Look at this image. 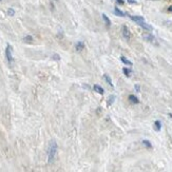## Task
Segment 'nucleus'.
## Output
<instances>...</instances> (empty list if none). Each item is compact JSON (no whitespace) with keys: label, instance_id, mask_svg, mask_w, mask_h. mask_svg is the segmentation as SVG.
<instances>
[{"label":"nucleus","instance_id":"nucleus-1","mask_svg":"<svg viewBox=\"0 0 172 172\" xmlns=\"http://www.w3.org/2000/svg\"><path fill=\"white\" fill-rule=\"evenodd\" d=\"M57 149H58L57 143L55 140H51L49 145V149H48V163L49 164L54 161L56 157V153H57Z\"/></svg>","mask_w":172,"mask_h":172},{"label":"nucleus","instance_id":"nucleus-2","mask_svg":"<svg viewBox=\"0 0 172 172\" xmlns=\"http://www.w3.org/2000/svg\"><path fill=\"white\" fill-rule=\"evenodd\" d=\"M5 58L9 61V63H13V49L11 45H7V48H5Z\"/></svg>","mask_w":172,"mask_h":172},{"label":"nucleus","instance_id":"nucleus-3","mask_svg":"<svg viewBox=\"0 0 172 172\" xmlns=\"http://www.w3.org/2000/svg\"><path fill=\"white\" fill-rule=\"evenodd\" d=\"M121 33H123L124 38L127 39V40H129V39L131 38V33H130L127 26H123V28H121Z\"/></svg>","mask_w":172,"mask_h":172},{"label":"nucleus","instance_id":"nucleus-4","mask_svg":"<svg viewBox=\"0 0 172 172\" xmlns=\"http://www.w3.org/2000/svg\"><path fill=\"white\" fill-rule=\"evenodd\" d=\"M143 37H144V39H146L147 41H150V42H154V40H155V37L153 36L152 34H149V33L143 34Z\"/></svg>","mask_w":172,"mask_h":172},{"label":"nucleus","instance_id":"nucleus-5","mask_svg":"<svg viewBox=\"0 0 172 172\" xmlns=\"http://www.w3.org/2000/svg\"><path fill=\"white\" fill-rule=\"evenodd\" d=\"M130 18H131L132 20H133L134 22H136V23H140V22L145 21V18L142 17V16H129Z\"/></svg>","mask_w":172,"mask_h":172},{"label":"nucleus","instance_id":"nucleus-6","mask_svg":"<svg viewBox=\"0 0 172 172\" xmlns=\"http://www.w3.org/2000/svg\"><path fill=\"white\" fill-rule=\"evenodd\" d=\"M84 49V42H82V41H78L75 45V50L77 52H81Z\"/></svg>","mask_w":172,"mask_h":172},{"label":"nucleus","instance_id":"nucleus-7","mask_svg":"<svg viewBox=\"0 0 172 172\" xmlns=\"http://www.w3.org/2000/svg\"><path fill=\"white\" fill-rule=\"evenodd\" d=\"M129 101L133 105H137L140 103V99L135 96V95H129Z\"/></svg>","mask_w":172,"mask_h":172},{"label":"nucleus","instance_id":"nucleus-8","mask_svg":"<svg viewBox=\"0 0 172 172\" xmlns=\"http://www.w3.org/2000/svg\"><path fill=\"white\" fill-rule=\"evenodd\" d=\"M93 90H94L95 92H97V93H99V94H101V95H103V93H105V90H103V87L99 86V84H95V86L93 87Z\"/></svg>","mask_w":172,"mask_h":172},{"label":"nucleus","instance_id":"nucleus-9","mask_svg":"<svg viewBox=\"0 0 172 172\" xmlns=\"http://www.w3.org/2000/svg\"><path fill=\"white\" fill-rule=\"evenodd\" d=\"M114 14H115L116 16H119V17H125V16H126V14L124 13L123 11H121V10H119L117 7L114 8Z\"/></svg>","mask_w":172,"mask_h":172},{"label":"nucleus","instance_id":"nucleus-10","mask_svg":"<svg viewBox=\"0 0 172 172\" xmlns=\"http://www.w3.org/2000/svg\"><path fill=\"white\" fill-rule=\"evenodd\" d=\"M114 101H115V96H114V95H110V96L108 97V99H107V106H108V107L112 106Z\"/></svg>","mask_w":172,"mask_h":172},{"label":"nucleus","instance_id":"nucleus-11","mask_svg":"<svg viewBox=\"0 0 172 172\" xmlns=\"http://www.w3.org/2000/svg\"><path fill=\"white\" fill-rule=\"evenodd\" d=\"M103 79L106 80V82H107L110 87H112V88H113V82H112V79H111V77H110L109 75L105 74V75H103Z\"/></svg>","mask_w":172,"mask_h":172},{"label":"nucleus","instance_id":"nucleus-12","mask_svg":"<svg viewBox=\"0 0 172 172\" xmlns=\"http://www.w3.org/2000/svg\"><path fill=\"white\" fill-rule=\"evenodd\" d=\"M103 21H105V23H106V26H111V20H110V18L108 17L106 14H103Z\"/></svg>","mask_w":172,"mask_h":172},{"label":"nucleus","instance_id":"nucleus-13","mask_svg":"<svg viewBox=\"0 0 172 172\" xmlns=\"http://www.w3.org/2000/svg\"><path fill=\"white\" fill-rule=\"evenodd\" d=\"M154 129H155V131H161V123L159 121H154Z\"/></svg>","mask_w":172,"mask_h":172},{"label":"nucleus","instance_id":"nucleus-14","mask_svg":"<svg viewBox=\"0 0 172 172\" xmlns=\"http://www.w3.org/2000/svg\"><path fill=\"white\" fill-rule=\"evenodd\" d=\"M121 61H123V63H124V65H127V66H132V63H131V61L129 60V59H127V58H126L125 56H121Z\"/></svg>","mask_w":172,"mask_h":172},{"label":"nucleus","instance_id":"nucleus-15","mask_svg":"<svg viewBox=\"0 0 172 172\" xmlns=\"http://www.w3.org/2000/svg\"><path fill=\"white\" fill-rule=\"evenodd\" d=\"M23 41L26 43H31L33 42V37L31 36V35H26V36L23 37Z\"/></svg>","mask_w":172,"mask_h":172},{"label":"nucleus","instance_id":"nucleus-16","mask_svg":"<svg viewBox=\"0 0 172 172\" xmlns=\"http://www.w3.org/2000/svg\"><path fill=\"white\" fill-rule=\"evenodd\" d=\"M123 72H124V74H125L127 77H130L131 76V73H132V71L130 69H128V68H124L123 69Z\"/></svg>","mask_w":172,"mask_h":172},{"label":"nucleus","instance_id":"nucleus-17","mask_svg":"<svg viewBox=\"0 0 172 172\" xmlns=\"http://www.w3.org/2000/svg\"><path fill=\"white\" fill-rule=\"evenodd\" d=\"M143 145H144L146 148H148V149H151L152 148V144H151L149 140H143Z\"/></svg>","mask_w":172,"mask_h":172},{"label":"nucleus","instance_id":"nucleus-18","mask_svg":"<svg viewBox=\"0 0 172 172\" xmlns=\"http://www.w3.org/2000/svg\"><path fill=\"white\" fill-rule=\"evenodd\" d=\"M8 15H9V16H14V15H15V11H14V9H9V10H8Z\"/></svg>","mask_w":172,"mask_h":172},{"label":"nucleus","instance_id":"nucleus-19","mask_svg":"<svg viewBox=\"0 0 172 172\" xmlns=\"http://www.w3.org/2000/svg\"><path fill=\"white\" fill-rule=\"evenodd\" d=\"M52 58H53L54 60H59V59H60V57H59V55H58V54H54V55H53V57H52Z\"/></svg>","mask_w":172,"mask_h":172},{"label":"nucleus","instance_id":"nucleus-20","mask_svg":"<svg viewBox=\"0 0 172 172\" xmlns=\"http://www.w3.org/2000/svg\"><path fill=\"white\" fill-rule=\"evenodd\" d=\"M134 89H135L136 92H140V84H135V86H134Z\"/></svg>","mask_w":172,"mask_h":172},{"label":"nucleus","instance_id":"nucleus-21","mask_svg":"<svg viewBox=\"0 0 172 172\" xmlns=\"http://www.w3.org/2000/svg\"><path fill=\"white\" fill-rule=\"evenodd\" d=\"M128 2L131 3V5H135L136 1H135V0H128Z\"/></svg>","mask_w":172,"mask_h":172},{"label":"nucleus","instance_id":"nucleus-22","mask_svg":"<svg viewBox=\"0 0 172 172\" xmlns=\"http://www.w3.org/2000/svg\"><path fill=\"white\" fill-rule=\"evenodd\" d=\"M117 1V3H118V5H124V3H125V1H124V0H116Z\"/></svg>","mask_w":172,"mask_h":172},{"label":"nucleus","instance_id":"nucleus-23","mask_svg":"<svg viewBox=\"0 0 172 172\" xmlns=\"http://www.w3.org/2000/svg\"><path fill=\"white\" fill-rule=\"evenodd\" d=\"M168 12H170V13H172V5H170V7L168 8Z\"/></svg>","mask_w":172,"mask_h":172},{"label":"nucleus","instance_id":"nucleus-24","mask_svg":"<svg viewBox=\"0 0 172 172\" xmlns=\"http://www.w3.org/2000/svg\"><path fill=\"white\" fill-rule=\"evenodd\" d=\"M56 1H58V0H56Z\"/></svg>","mask_w":172,"mask_h":172},{"label":"nucleus","instance_id":"nucleus-25","mask_svg":"<svg viewBox=\"0 0 172 172\" xmlns=\"http://www.w3.org/2000/svg\"><path fill=\"white\" fill-rule=\"evenodd\" d=\"M0 1H1V0H0Z\"/></svg>","mask_w":172,"mask_h":172}]
</instances>
